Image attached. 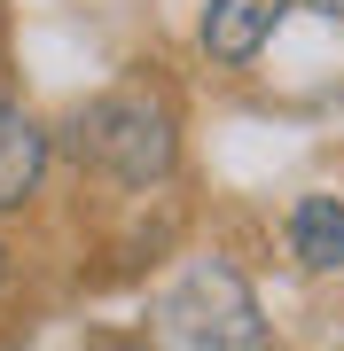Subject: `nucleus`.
I'll return each mask as SVG.
<instances>
[{
	"label": "nucleus",
	"mask_w": 344,
	"mask_h": 351,
	"mask_svg": "<svg viewBox=\"0 0 344 351\" xmlns=\"http://www.w3.org/2000/svg\"><path fill=\"white\" fill-rule=\"evenodd\" d=\"M290 0H204V24H196V47L211 55L219 71H242L266 55V39L282 32Z\"/></svg>",
	"instance_id": "obj_3"
},
{
	"label": "nucleus",
	"mask_w": 344,
	"mask_h": 351,
	"mask_svg": "<svg viewBox=\"0 0 344 351\" xmlns=\"http://www.w3.org/2000/svg\"><path fill=\"white\" fill-rule=\"evenodd\" d=\"M0 281H8V242H0Z\"/></svg>",
	"instance_id": "obj_7"
},
{
	"label": "nucleus",
	"mask_w": 344,
	"mask_h": 351,
	"mask_svg": "<svg viewBox=\"0 0 344 351\" xmlns=\"http://www.w3.org/2000/svg\"><path fill=\"white\" fill-rule=\"evenodd\" d=\"M47 156H55L47 125H39L16 94H0V219L24 211V203L47 188Z\"/></svg>",
	"instance_id": "obj_4"
},
{
	"label": "nucleus",
	"mask_w": 344,
	"mask_h": 351,
	"mask_svg": "<svg viewBox=\"0 0 344 351\" xmlns=\"http://www.w3.org/2000/svg\"><path fill=\"white\" fill-rule=\"evenodd\" d=\"M149 336L172 351H258L274 336L258 289L227 258H188L180 274L149 297Z\"/></svg>",
	"instance_id": "obj_1"
},
{
	"label": "nucleus",
	"mask_w": 344,
	"mask_h": 351,
	"mask_svg": "<svg viewBox=\"0 0 344 351\" xmlns=\"http://www.w3.org/2000/svg\"><path fill=\"white\" fill-rule=\"evenodd\" d=\"M290 258L306 274H344V195H297L290 203Z\"/></svg>",
	"instance_id": "obj_5"
},
{
	"label": "nucleus",
	"mask_w": 344,
	"mask_h": 351,
	"mask_svg": "<svg viewBox=\"0 0 344 351\" xmlns=\"http://www.w3.org/2000/svg\"><path fill=\"white\" fill-rule=\"evenodd\" d=\"M71 149L117 188H157L180 164V117L157 86H110L71 117Z\"/></svg>",
	"instance_id": "obj_2"
},
{
	"label": "nucleus",
	"mask_w": 344,
	"mask_h": 351,
	"mask_svg": "<svg viewBox=\"0 0 344 351\" xmlns=\"http://www.w3.org/2000/svg\"><path fill=\"white\" fill-rule=\"evenodd\" d=\"M290 8H313V16H344V0H290Z\"/></svg>",
	"instance_id": "obj_6"
}]
</instances>
